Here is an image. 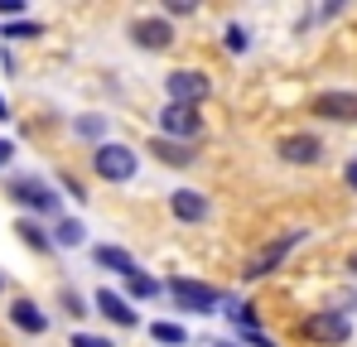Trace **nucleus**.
<instances>
[{
  "label": "nucleus",
  "instance_id": "25",
  "mask_svg": "<svg viewBox=\"0 0 357 347\" xmlns=\"http://www.w3.org/2000/svg\"><path fill=\"white\" fill-rule=\"evenodd\" d=\"M24 15V0H0V24L5 20H20Z\"/></svg>",
  "mask_w": 357,
  "mask_h": 347
},
{
  "label": "nucleus",
  "instance_id": "27",
  "mask_svg": "<svg viewBox=\"0 0 357 347\" xmlns=\"http://www.w3.org/2000/svg\"><path fill=\"white\" fill-rule=\"evenodd\" d=\"M10 160H15V145H10V140H0V169H5Z\"/></svg>",
  "mask_w": 357,
  "mask_h": 347
},
{
  "label": "nucleus",
  "instance_id": "13",
  "mask_svg": "<svg viewBox=\"0 0 357 347\" xmlns=\"http://www.w3.org/2000/svg\"><path fill=\"white\" fill-rule=\"evenodd\" d=\"M169 213H174L178 222H203L208 217V198L198 188H174L169 193Z\"/></svg>",
  "mask_w": 357,
  "mask_h": 347
},
{
  "label": "nucleus",
  "instance_id": "11",
  "mask_svg": "<svg viewBox=\"0 0 357 347\" xmlns=\"http://www.w3.org/2000/svg\"><path fill=\"white\" fill-rule=\"evenodd\" d=\"M92 304H97V309H102V318H107V323H116V328H135V323H140V314L121 299L116 289H97V294H92Z\"/></svg>",
  "mask_w": 357,
  "mask_h": 347
},
{
  "label": "nucleus",
  "instance_id": "1",
  "mask_svg": "<svg viewBox=\"0 0 357 347\" xmlns=\"http://www.w3.org/2000/svg\"><path fill=\"white\" fill-rule=\"evenodd\" d=\"M5 193H10V203H20V208H29V213H39V217H59V193L44 183V178H10L5 183Z\"/></svg>",
  "mask_w": 357,
  "mask_h": 347
},
{
  "label": "nucleus",
  "instance_id": "4",
  "mask_svg": "<svg viewBox=\"0 0 357 347\" xmlns=\"http://www.w3.org/2000/svg\"><path fill=\"white\" fill-rule=\"evenodd\" d=\"M165 92H169L174 107H203L208 92H213V82H208L203 72H193V68H174V72L165 77Z\"/></svg>",
  "mask_w": 357,
  "mask_h": 347
},
{
  "label": "nucleus",
  "instance_id": "21",
  "mask_svg": "<svg viewBox=\"0 0 357 347\" xmlns=\"http://www.w3.org/2000/svg\"><path fill=\"white\" fill-rule=\"evenodd\" d=\"M222 44H227V54H246V49H251V34H246L241 24H227V34H222Z\"/></svg>",
  "mask_w": 357,
  "mask_h": 347
},
{
  "label": "nucleus",
  "instance_id": "16",
  "mask_svg": "<svg viewBox=\"0 0 357 347\" xmlns=\"http://www.w3.org/2000/svg\"><path fill=\"white\" fill-rule=\"evenodd\" d=\"M15 231H20V241H24V246H34V251H44V256H54V241H49L44 222H34V217H20V222H15Z\"/></svg>",
  "mask_w": 357,
  "mask_h": 347
},
{
  "label": "nucleus",
  "instance_id": "2",
  "mask_svg": "<svg viewBox=\"0 0 357 347\" xmlns=\"http://www.w3.org/2000/svg\"><path fill=\"white\" fill-rule=\"evenodd\" d=\"M135 150L130 145H97V155H92V169H97V178H107V183H126V178H135Z\"/></svg>",
  "mask_w": 357,
  "mask_h": 347
},
{
  "label": "nucleus",
  "instance_id": "24",
  "mask_svg": "<svg viewBox=\"0 0 357 347\" xmlns=\"http://www.w3.org/2000/svg\"><path fill=\"white\" fill-rule=\"evenodd\" d=\"M68 347H112V338H97V333H73Z\"/></svg>",
  "mask_w": 357,
  "mask_h": 347
},
{
  "label": "nucleus",
  "instance_id": "17",
  "mask_svg": "<svg viewBox=\"0 0 357 347\" xmlns=\"http://www.w3.org/2000/svg\"><path fill=\"white\" fill-rule=\"evenodd\" d=\"M82 236H87V227L77 222V217H59V227H54V246H82Z\"/></svg>",
  "mask_w": 357,
  "mask_h": 347
},
{
  "label": "nucleus",
  "instance_id": "22",
  "mask_svg": "<svg viewBox=\"0 0 357 347\" xmlns=\"http://www.w3.org/2000/svg\"><path fill=\"white\" fill-rule=\"evenodd\" d=\"M44 29L34 24V20H15V24H5V39H39Z\"/></svg>",
  "mask_w": 357,
  "mask_h": 347
},
{
  "label": "nucleus",
  "instance_id": "31",
  "mask_svg": "<svg viewBox=\"0 0 357 347\" xmlns=\"http://www.w3.org/2000/svg\"><path fill=\"white\" fill-rule=\"evenodd\" d=\"M213 347H232V343H213Z\"/></svg>",
  "mask_w": 357,
  "mask_h": 347
},
{
  "label": "nucleus",
  "instance_id": "14",
  "mask_svg": "<svg viewBox=\"0 0 357 347\" xmlns=\"http://www.w3.org/2000/svg\"><path fill=\"white\" fill-rule=\"evenodd\" d=\"M150 155H155L160 164H169V169H188V164H193V150H188V145H178V140H165V135H155Z\"/></svg>",
  "mask_w": 357,
  "mask_h": 347
},
{
  "label": "nucleus",
  "instance_id": "10",
  "mask_svg": "<svg viewBox=\"0 0 357 347\" xmlns=\"http://www.w3.org/2000/svg\"><path fill=\"white\" fill-rule=\"evenodd\" d=\"M10 323H15L20 333H29V338H44V333H49V314H44L34 299H15V304H10Z\"/></svg>",
  "mask_w": 357,
  "mask_h": 347
},
{
  "label": "nucleus",
  "instance_id": "19",
  "mask_svg": "<svg viewBox=\"0 0 357 347\" xmlns=\"http://www.w3.org/2000/svg\"><path fill=\"white\" fill-rule=\"evenodd\" d=\"M150 338H155V343H165V347H183V343H188V333H183L178 323H160V318L150 323Z\"/></svg>",
  "mask_w": 357,
  "mask_h": 347
},
{
  "label": "nucleus",
  "instance_id": "26",
  "mask_svg": "<svg viewBox=\"0 0 357 347\" xmlns=\"http://www.w3.org/2000/svg\"><path fill=\"white\" fill-rule=\"evenodd\" d=\"M165 10H169V15H193V10H198V5H193V0H169V5H165Z\"/></svg>",
  "mask_w": 357,
  "mask_h": 347
},
{
  "label": "nucleus",
  "instance_id": "23",
  "mask_svg": "<svg viewBox=\"0 0 357 347\" xmlns=\"http://www.w3.org/2000/svg\"><path fill=\"white\" fill-rule=\"evenodd\" d=\"M59 304L68 309V314H73V318H87V299H82L77 289H63V294H59Z\"/></svg>",
  "mask_w": 357,
  "mask_h": 347
},
{
  "label": "nucleus",
  "instance_id": "7",
  "mask_svg": "<svg viewBox=\"0 0 357 347\" xmlns=\"http://www.w3.org/2000/svg\"><path fill=\"white\" fill-rule=\"evenodd\" d=\"M130 39H135V49H145V54H165V49L174 44V24L160 20V15H140V20H130Z\"/></svg>",
  "mask_w": 357,
  "mask_h": 347
},
{
  "label": "nucleus",
  "instance_id": "12",
  "mask_svg": "<svg viewBox=\"0 0 357 347\" xmlns=\"http://www.w3.org/2000/svg\"><path fill=\"white\" fill-rule=\"evenodd\" d=\"M314 116H324V121H357V92H319L314 97Z\"/></svg>",
  "mask_w": 357,
  "mask_h": 347
},
{
  "label": "nucleus",
  "instance_id": "15",
  "mask_svg": "<svg viewBox=\"0 0 357 347\" xmlns=\"http://www.w3.org/2000/svg\"><path fill=\"white\" fill-rule=\"evenodd\" d=\"M92 261L102 265V270H121V275H135L140 265H135V256L130 251H121V246H97L92 251Z\"/></svg>",
  "mask_w": 357,
  "mask_h": 347
},
{
  "label": "nucleus",
  "instance_id": "5",
  "mask_svg": "<svg viewBox=\"0 0 357 347\" xmlns=\"http://www.w3.org/2000/svg\"><path fill=\"white\" fill-rule=\"evenodd\" d=\"M169 294H174V304H178V314H213L218 304H222V294L213 285H198V280H169Z\"/></svg>",
  "mask_w": 357,
  "mask_h": 347
},
{
  "label": "nucleus",
  "instance_id": "20",
  "mask_svg": "<svg viewBox=\"0 0 357 347\" xmlns=\"http://www.w3.org/2000/svg\"><path fill=\"white\" fill-rule=\"evenodd\" d=\"M73 130H77L82 140H102V135H107V116H77Z\"/></svg>",
  "mask_w": 357,
  "mask_h": 347
},
{
  "label": "nucleus",
  "instance_id": "6",
  "mask_svg": "<svg viewBox=\"0 0 357 347\" xmlns=\"http://www.w3.org/2000/svg\"><path fill=\"white\" fill-rule=\"evenodd\" d=\"M160 135L165 140H178V145H188V140H198L203 135V116H198V107H165L160 111Z\"/></svg>",
  "mask_w": 357,
  "mask_h": 347
},
{
  "label": "nucleus",
  "instance_id": "9",
  "mask_svg": "<svg viewBox=\"0 0 357 347\" xmlns=\"http://www.w3.org/2000/svg\"><path fill=\"white\" fill-rule=\"evenodd\" d=\"M275 155H280L285 164H319L324 145H319V135H285V140L275 145Z\"/></svg>",
  "mask_w": 357,
  "mask_h": 347
},
{
  "label": "nucleus",
  "instance_id": "18",
  "mask_svg": "<svg viewBox=\"0 0 357 347\" xmlns=\"http://www.w3.org/2000/svg\"><path fill=\"white\" fill-rule=\"evenodd\" d=\"M126 294H130V299H155V294H160V280L135 270V275H126Z\"/></svg>",
  "mask_w": 357,
  "mask_h": 347
},
{
  "label": "nucleus",
  "instance_id": "29",
  "mask_svg": "<svg viewBox=\"0 0 357 347\" xmlns=\"http://www.w3.org/2000/svg\"><path fill=\"white\" fill-rule=\"evenodd\" d=\"M0 121H10V107H5V97H0Z\"/></svg>",
  "mask_w": 357,
  "mask_h": 347
},
{
  "label": "nucleus",
  "instance_id": "32",
  "mask_svg": "<svg viewBox=\"0 0 357 347\" xmlns=\"http://www.w3.org/2000/svg\"><path fill=\"white\" fill-rule=\"evenodd\" d=\"M0 289H5V280H0Z\"/></svg>",
  "mask_w": 357,
  "mask_h": 347
},
{
  "label": "nucleus",
  "instance_id": "8",
  "mask_svg": "<svg viewBox=\"0 0 357 347\" xmlns=\"http://www.w3.org/2000/svg\"><path fill=\"white\" fill-rule=\"evenodd\" d=\"M299 241H304V231H285L280 241L261 246V251H256V256L246 261V270H241V275H246V280H261V275H271V270H275V265H280V261H285V256L295 251Z\"/></svg>",
  "mask_w": 357,
  "mask_h": 347
},
{
  "label": "nucleus",
  "instance_id": "28",
  "mask_svg": "<svg viewBox=\"0 0 357 347\" xmlns=\"http://www.w3.org/2000/svg\"><path fill=\"white\" fill-rule=\"evenodd\" d=\"M343 178H348V188L357 193V160H348V169H343Z\"/></svg>",
  "mask_w": 357,
  "mask_h": 347
},
{
  "label": "nucleus",
  "instance_id": "3",
  "mask_svg": "<svg viewBox=\"0 0 357 347\" xmlns=\"http://www.w3.org/2000/svg\"><path fill=\"white\" fill-rule=\"evenodd\" d=\"M304 338L309 343H348L353 338V323H348V314L343 309H319V314H309L304 318Z\"/></svg>",
  "mask_w": 357,
  "mask_h": 347
},
{
  "label": "nucleus",
  "instance_id": "30",
  "mask_svg": "<svg viewBox=\"0 0 357 347\" xmlns=\"http://www.w3.org/2000/svg\"><path fill=\"white\" fill-rule=\"evenodd\" d=\"M348 270H353V275H357V251H353V256H348Z\"/></svg>",
  "mask_w": 357,
  "mask_h": 347
}]
</instances>
